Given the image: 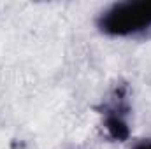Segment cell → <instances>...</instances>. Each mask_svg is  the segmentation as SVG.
Segmentation results:
<instances>
[{"label": "cell", "mask_w": 151, "mask_h": 149, "mask_svg": "<svg viewBox=\"0 0 151 149\" xmlns=\"http://www.w3.org/2000/svg\"><path fill=\"white\" fill-rule=\"evenodd\" d=\"M99 28L113 37H128L151 27V2H119L106 9L97 19Z\"/></svg>", "instance_id": "1"}, {"label": "cell", "mask_w": 151, "mask_h": 149, "mask_svg": "<svg viewBox=\"0 0 151 149\" xmlns=\"http://www.w3.org/2000/svg\"><path fill=\"white\" fill-rule=\"evenodd\" d=\"M104 111H106L104 126H106L107 133L114 140H125L128 137V126H127V121H125V114L128 112L125 88L114 91L113 100L106 105Z\"/></svg>", "instance_id": "2"}, {"label": "cell", "mask_w": 151, "mask_h": 149, "mask_svg": "<svg viewBox=\"0 0 151 149\" xmlns=\"http://www.w3.org/2000/svg\"><path fill=\"white\" fill-rule=\"evenodd\" d=\"M132 149H151V139H144V140H139L137 144H134Z\"/></svg>", "instance_id": "3"}]
</instances>
